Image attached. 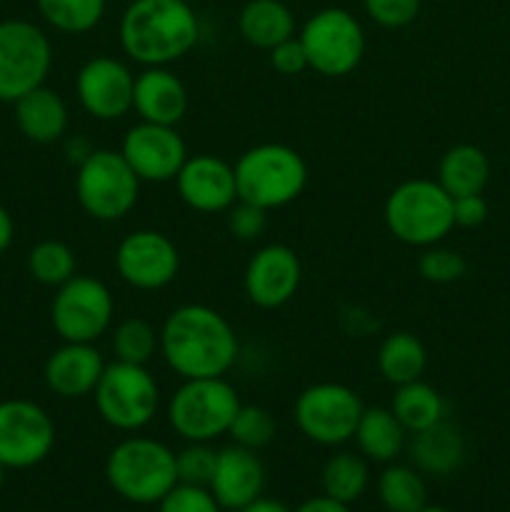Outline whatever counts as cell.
<instances>
[{
    "mask_svg": "<svg viewBox=\"0 0 510 512\" xmlns=\"http://www.w3.org/2000/svg\"><path fill=\"white\" fill-rule=\"evenodd\" d=\"M133 110L145 123L178 125L188 113V88L170 68H143L135 75Z\"/></svg>",
    "mask_w": 510,
    "mask_h": 512,
    "instance_id": "44dd1931",
    "label": "cell"
},
{
    "mask_svg": "<svg viewBox=\"0 0 510 512\" xmlns=\"http://www.w3.org/2000/svg\"><path fill=\"white\" fill-rule=\"evenodd\" d=\"M53 68V45L30 20H0V103H15L40 88Z\"/></svg>",
    "mask_w": 510,
    "mask_h": 512,
    "instance_id": "30bf717a",
    "label": "cell"
},
{
    "mask_svg": "<svg viewBox=\"0 0 510 512\" xmlns=\"http://www.w3.org/2000/svg\"><path fill=\"white\" fill-rule=\"evenodd\" d=\"M490 180V160L478 145L460 143L445 150L438 163V183L450 198L483 195Z\"/></svg>",
    "mask_w": 510,
    "mask_h": 512,
    "instance_id": "d4e9b609",
    "label": "cell"
},
{
    "mask_svg": "<svg viewBox=\"0 0 510 512\" xmlns=\"http://www.w3.org/2000/svg\"><path fill=\"white\" fill-rule=\"evenodd\" d=\"M93 398L103 423L120 433H138L158 415L160 385L145 365L115 360L105 365Z\"/></svg>",
    "mask_w": 510,
    "mask_h": 512,
    "instance_id": "ba28073f",
    "label": "cell"
},
{
    "mask_svg": "<svg viewBox=\"0 0 510 512\" xmlns=\"http://www.w3.org/2000/svg\"><path fill=\"white\" fill-rule=\"evenodd\" d=\"M353 440L363 458L388 465L395 463V458L405 450L408 430L400 425L390 408H365Z\"/></svg>",
    "mask_w": 510,
    "mask_h": 512,
    "instance_id": "484cf974",
    "label": "cell"
},
{
    "mask_svg": "<svg viewBox=\"0 0 510 512\" xmlns=\"http://www.w3.org/2000/svg\"><path fill=\"white\" fill-rule=\"evenodd\" d=\"M160 512H220L223 508L218 505L215 495L210 488H200V485H185L178 483L163 500L158 503Z\"/></svg>",
    "mask_w": 510,
    "mask_h": 512,
    "instance_id": "f35d334b",
    "label": "cell"
},
{
    "mask_svg": "<svg viewBox=\"0 0 510 512\" xmlns=\"http://www.w3.org/2000/svg\"><path fill=\"white\" fill-rule=\"evenodd\" d=\"M103 370V353L93 343H63L45 360L43 380L58 398L78 400L93 395Z\"/></svg>",
    "mask_w": 510,
    "mask_h": 512,
    "instance_id": "ffe728a7",
    "label": "cell"
},
{
    "mask_svg": "<svg viewBox=\"0 0 510 512\" xmlns=\"http://www.w3.org/2000/svg\"><path fill=\"white\" fill-rule=\"evenodd\" d=\"M238 30L258 50L275 48L295 35V15L283 0H248L238 15Z\"/></svg>",
    "mask_w": 510,
    "mask_h": 512,
    "instance_id": "cb8c5ba5",
    "label": "cell"
},
{
    "mask_svg": "<svg viewBox=\"0 0 510 512\" xmlns=\"http://www.w3.org/2000/svg\"><path fill=\"white\" fill-rule=\"evenodd\" d=\"M35 5L50 28L65 35H83L98 28L108 0H35Z\"/></svg>",
    "mask_w": 510,
    "mask_h": 512,
    "instance_id": "4dcf8cb0",
    "label": "cell"
},
{
    "mask_svg": "<svg viewBox=\"0 0 510 512\" xmlns=\"http://www.w3.org/2000/svg\"><path fill=\"white\" fill-rule=\"evenodd\" d=\"M390 410L408 433H420L445 418V400L433 385L420 378L395 388Z\"/></svg>",
    "mask_w": 510,
    "mask_h": 512,
    "instance_id": "83f0119b",
    "label": "cell"
},
{
    "mask_svg": "<svg viewBox=\"0 0 510 512\" xmlns=\"http://www.w3.org/2000/svg\"><path fill=\"white\" fill-rule=\"evenodd\" d=\"M15 125L35 145H53L68 133L70 113L58 90L40 85L13 103Z\"/></svg>",
    "mask_w": 510,
    "mask_h": 512,
    "instance_id": "7402d4cb",
    "label": "cell"
},
{
    "mask_svg": "<svg viewBox=\"0 0 510 512\" xmlns=\"http://www.w3.org/2000/svg\"><path fill=\"white\" fill-rule=\"evenodd\" d=\"M120 48L143 68H170L195 48L200 23L183 0H130L120 15Z\"/></svg>",
    "mask_w": 510,
    "mask_h": 512,
    "instance_id": "7a4b0ae2",
    "label": "cell"
},
{
    "mask_svg": "<svg viewBox=\"0 0 510 512\" xmlns=\"http://www.w3.org/2000/svg\"><path fill=\"white\" fill-rule=\"evenodd\" d=\"M488 218V203L483 195H463L453 198L455 228H478Z\"/></svg>",
    "mask_w": 510,
    "mask_h": 512,
    "instance_id": "60d3db41",
    "label": "cell"
},
{
    "mask_svg": "<svg viewBox=\"0 0 510 512\" xmlns=\"http://www.w3.org/2000/svg\"><path fill=\"white\" fill-rule=\"evenodd\" d=\"M465 270H468V263H465L463 255L458 250L443 248L440 243L423 248V255L418 258L420 278L435 285L455 283V280L463 278Z\"/></svg>",
    "mask_w": 510,
    "mask_h": 512,
    "instance_id": "e575fe53",
    "label": "cell"
},
{
    "mask_svg": "<svg viewBox=\"0 0 510 512\" xmlns=\"http://www.w3.org/2000/svg\"><path fill=\"white\" fill-rule=\"evenodd\" d=\"M423 0H363L365 15L385 30H400L415 23Z\"/></svg>",
    "mask_w": 510,
    "mask_h": 512,
    "instance_id": "8d00e7d4",
    "label": "cell"
},
{
    "mask_svg": "<svg viewBox=\"0 0 510 512\" xmlns=\"http://www.w3.org/2000/svg\"><path fill=\"white\" fill-rule=\"evenodd\" d=\"M13 238H15V223H13V215L8 213V210L0 205V253H5V250L13 245Z\"/></svg>",
    "mask_w": 510,
    "mask_h": 512,
    "instance_id": "ee69618b",
    "label": "cell"
},
{
    "mask_svg": "<svg viewBox=\"0 0 510 512\" xmlns=\"http://www.w3.org/2000/svg\"><path fill=\"white\" fill-rule=\"evenodd\" d=\"M160 355L183 380L225 378L238 360L240 343L223 313L210 305L188 303L165 318Z\"/></svg>",
    "mask_w": 510,
    "mask_h": 512,
    "instance_id": "6da1fadb",
    "label": "cell"
},
{
    "mask_svg": "<svg viewBox=\"0 0 510 512\" xmlns=\"http://www.w3.org/2000/svg\"><path fill=\"white\" fill-rule=\"evenodd\" d=\"M135 75L128 63L110 55H95L80 65L75 75V95L90 118L118 120L133 110Z\"/></svg>",
    "mask_w": 510,
    "mask_h": 512,
    "instance_id": "2e32d148",
    "label": "cell"
},
{
    "mask_svg": "<svg viewBox=\"0 0 510 512\" xmlns=\"http://www.w3.org/2000/svg\"><path fill=\"white\" fill-rule=\"evenodd\" d=\"M268 60L270 68L278 75H283V78H295V75L310 70L308 55H305V48L303 43H300L298 35H293V38L283 40V43H278L275 48H270Z\"/></svg>",
    "mask_w": 510,
    "mask_h": 512,
    "instance_id": "ab89813d",
    "label": "cell"
},
{
    "mask_svg": "<svg viewBox=\"0 0 510 512\" xmlns=\"http://www.w3.org/2000/svg\"><path fill=\"white\" fill-rule=\"evenodd\" d=\"M310 70L323 78H345L365 58V30L345 8H323L298 33Z\"/></svg>",
    "mask_w": 510,
    "mask_h": 512,
    "instance_id": "9c48e42d",
    "label": "cell"
},
{
    "mask_svg": "<svg viewBox=\"0 0 510 512\" xmlns=\"http://www.w3.org/2000/svg\"><path fill=\"white\" fill-rule=\"evenodd\" d=\"M183 3H188V5H193V3H198V0H183Z\"/></svg>",
    "mask_w": 510,
    "mask_h": 512,
    "instance_id": "c3c4849f",
    "label": "cell"
},
{
    "mask_svg": "<svg viewBox=\"0 0 510 512\" xmlns=\"http://www.w3.org/2000/svg\"><path fill=\"white\" fill-rule=\"evenodd\" d=\"M75 198L93 220L115 223L138 205L140 178L120 150L95 148L75 168Z\"/></svg>",
    "mask_w": 510,
    "mask_h": 512,
    "instance_id": "52a82bcc",
    "label": "cell"
},
{
    "mask_svg": "<svg viewBox=\"0 0 510 512\" xmlns=\"http://www.w3.org/2000/svg\"><path fill=\"white\" fill-rule=\"evenodd\" d=\"M55 445V423L43 405L13 398L0 403V463L28 470L43 463Z\"/></svg>",
    "mask_w": 510,
    "mask_h": 512,
    "instance_id": "4fadbf2b",
    "label": "cell"
},
{
    "mask_svg": "<svg viewBox=\"0 0 510 512\" xmlns=\"http://www.w3.org/2000/svg\"><path fill=\"white\" fill-rule=\"evenodd\" d=\"M303 265L290 245L270 243L255 250L243 273V290L260 310H278L295 298Z\"/></svg>",
    "mask_w": 510,
    "mask_h": 512,
    "instance_id": "e0dca14e",
    "label": "cell"
},
{
    "mask_svg": "<svg viewBox=\"0 0 510 512\" xmlns=\"http://www.w3.org/2000/svg\"><path fill=\"white\" fill-rule=\"evenodd\" d=\"M240 405L238 390L225 378L183 380L168 400V423L188 443H213L228 435Z\"/></svg>",
    "mask_w": 510,
    "mask_h": 512,
    "instance_id": "8992f818",
    "label": "cell"
},
{
    "mask_svg": "<svg viewBox=\"0 0 510 512\" xmlns=\"http://www.w3.org/2000/svg\"><path fill=\"white\" fill-rule=\"evenodd\" d=\"M160 350V330L143 318H125L113 330L115 360L130 365H148Z\"/></svg>",
    "mask_w": 510,
    "mask_h": 512,
    "instance_id": "d6a6232c",
    "label": "cell"
},
{
    "mask_svg": "<svg viewBox=\"0 0 510 512\" xmlns=\"http://www.w3.org/2000/svg\"><path fill=\"white\" fill-rule=\"evenodd\" d=\"M215 460H218V450L210 448V443H188L180 453H175L178 483L208 488L215 473Z\"/></svg>",
    "mask_w": 510,
    "mask_h": 512,
    "instance_id": "d590c367",
    "label": "cell"
},
{
    "mask_svg": "<svg viewBox=\"0 0 510 512\" xmlns=\"http://www.w3.org/2000/svg\"><path fill=\"white\" fill-rule=\"evenodd\" d=\"M295 512H350V505L338 503V500L328 498V495H318V498H310L303 505H298Z\"/></svg>",
    "mask_w": 510,
    "mask_h": 512,
    "instance_id": "b9f144b4",
    "label": "cell"
},
{
    "mask_svg": "<svg viewBox=\"0 0 510 512\" xmlns=\"http://www.w3.org/2000/svg\"><path fill=\"white\" fill-rule=\"evenodd\" d=\"M375 363H378L385 383L398 388V385L423 378L425 368H428V350H425L423 340L418 335L408 333V330H398V333H390L380 343Z\"/></svg>",
    "mask_w": 510,
    "mask_h": 512,
    "instance_id": "4316f807",
    "label": "cell"
},
{
    "mask_svg": "<svg viewBox=\"0 0 510 512\" xmlns=\"http://www.w3.org/2000/svg\"><path fill=\"white\" fill-rule=\"evenodd\" d=\"M320 483H323V495H328V498L345 505L355 503L368 490V463L355 453L330 455L323 465V473H320Z\"/></svg>",
    "mask_w": 510,
    "mask_h": 512,
    "instance_id": "f546056e",
    "label": "cell"
},
{
    "mask_svg": "<svg viewBox=\"0 0 510 512\" xmlns=\"http://www.w3.org/2000/svg\"><path fill=\"white\" fill-rule=\"evenodd\" d=\"M410 465L428 475H450L463 465L465 438L450 420L430 425L420 433H410L405 443Z\"/></svg>",
    "mask_w": 510,
    "mask_h": 512,
    "instance_id": "603a6c76",
    "label": "cell"
},
{
    "mask_svg": "<svg viewBox=\"0 0 510 512\" xmlns=\"http://www.w3.org/2000/svg\"><path fill=\"white\" fill-rule=\"evenodd\" d=\"M225 223H228L230 235L235 240L253 243L268 228V210L258 208L253 203H245V200H235L228 208V213H225Z\"/></svg>",
    "mask_w": 510,
    "mask_h": 512,
    "instance_id": "74e56055",
    "label": "cell"
},
{
    "mask_svg": "<svg viewBox=\"0 0 510 512\" xmlns=\"http://www.w3.org/2000/svg\"><path fill=\"white\" fill-rule=\"evenodd\" d=\"M5 470H8V468H5V465L0 463V488H3V483H5Z\"/></svg>",
    "mask_w": 510,
    "mask_h": 512,
    "instance_id": "7dc6e473",
    "label": "cell"
},
{
    "mask_svg": "<svg viewBox=\"0 0 510 512\" xmlns=\"http://www.w3.org/2000/svg\"><path fill=\"white\" fill-rule=\"evenodd\" d=\"M238 200L263 210L295 203L308 185V163L283 143H260L245 150L233 165Z\"/></svg>",
    "mask_w": 510,
    "mask_h": 512,
    "instance_id": "277c9868",
    "label": "cell"
},
{
    "mask_svg": "<svg viewBox=\"0 0 510 512\" xmlns=\"http://www.w3.org/2000/svg\"><path fill=\"white\" fill-rule=\"evenodd\" d=\"M238 512H293L288 508L285 503H280V500H273V498H258L255 503L245 505L243 510Z\"/></svg>",
    "mask_w": 510,
    "mask_h": 512,
    "instance_id": "f6af8a7d",
    "label": "cell"
},
{
    "mask_svg": "<svg viewBox=\"0 0 510 512\" xmlns=\"http://www.w3.org/2000/svg\"><path fill=\"white\" fill-rule=\"evenodd\" d=\"M105 480L128 503L155 505L178 485L175 453L155 438H125L108 453Z\"/></svg>",
    "mask_w": 510,
    "mask_h": 512,
    "instance_id": "5b68a950",
    "label": "cell"
},
{
    "mask_svg": "<svg viewBox=\"0 0 510 512\" xmlns=\"http://www.w3.org/2000/svg\"><path fill=\"white\" fill-rule=\"evenodd\" d=\"M120 155L140 183H170L188 160V145L175 125L135 123L120 143Z\"/></svg>",
    "mask_w": 510,
    "mask_h": 512,
    "instance_id": "9a60e30c",
    "label": "cell"
},
{
    "mask_svg": "<svg viewBox=\"0 0 510 512\" xmlns=\"http://www.w3.org/2000/svg\"><path fill=\"white\" fill-rule=\"evenodd\" d=\"M113 315V293L93 275H73L55 288L50 303V323L63 343H95L110 330Z\"/></svg>",
    "mask_w": 510,
    "mask_h": 512,
    "instance_id": "7c38bea8",
    "label": "cell"
},
{
    "mask_svg": "<svg viewBox=\"0 0 510 512\" xmlns=\"http://www.w3.org/2000/svg\"><path fill=\"white\" fill-rule=\"evenodd\" d=\"M210 493L215 495L223 510H243L245 505L263 498L265 490V465L255 450L228 445L218 450L215 473L210 478Z\"/></svg>",
    "mask_w": 510,
    "mask_h": 512,
    "instance_id": "d6986e66",
    "label": "cell"
},
{
    "mask_svg": "<svg viewBox=\"0 0 510 512\" xmlns=\"http://www.w3.org/2000/svg\"><path fill=\"white\" fill-rule=\"evenodd\" d=\"M378 498L388 512H418L428 505V490L413 465L388 463L378 478Z\"/></svg>",
    "mask_w": 510,
    "mask_h": 512,
    "instance_id": "f1b7e54d",
    "label": "cell"
},
{
    "mask_svg": "<svg viewBox=\"0 0 510 512\" xmlns=\"http://www.w3.org/2000/svg\"><path fill=\"white\" fill-rule=\"evenodd\" d=\"M115 270L135 290H163L178 278L180 250L160 230H133L115 248Z\"/></svg>",
    "mask_w": 510,
    "mask_h": 512,
    "instance_id": "5bb4252c",
    "label": "cell"
},
{
    "mask_svg": "<svg viewBox=\"0 0 510 512\" xmlns=\"http://www.w3.org/2000/svg\"><path fill=\"white\" fill-rule=\"evenodd\" d=\"M388 233L410 248H430L443 243L455 228L453 198L438 180L410 178L395 185L383 205Z\"/></svg>",
    "mask_w": 510,
    "mask_h": 512,
    "instance_id": "3957f363",
    "label": "cell"
},
{
    "mask_svg": "<svg viewBox=\"0 0 510 512\" xmlns=\"http://www.w3.org/2000/svg\"><path fill=\"white\" fill-rule=\"evenodd\" d=\"M93 150L95 148L90 145V140L83 138V135H75V138H70L68 143H65V155H68V160L75 165V168H78V165L93 153Z\"/></svg>",
    "mask_w": 510,
    "mask_h": 512,
    "instance_id": "7bdbcfd3",
    "label": "cell"
},
{
    "mask_svg": "<svg viewBox=\"0 0 510 512\" xmlns=\"http://www.w3.org/2000/svg\"><path fill=\"white\" fill-rule=\"evenodd\" d=\"M365 403L343 383H313L295 398L293 420L315 445L335 448L353 440Z\"/></svg>",
    "mask_w": 510,
    "mask_h": 512,
    "instance_id": "8fae6325",
    "label": "cell"
},
{
    "mask_svg": "<svg viewBox=\"0 0 510 512\" xmlns=\"http://www.w3.org/2000/svg\"><path fill=\"white\" fill-rule=\"evenodd\" d=\"M175 188L190 210L205 215L228 213L230 205L238 200L233 165L210 153L188 155L175 175Z\"/></svg>",
    "mask_w": 510,
    "mask_h": 512,
    "instance_id": "ac0fdd59",
    "label": "cell"
},
{
    "mask_svg": "<svg viewBox=\"0 0 510 512\" xmlns=\"http://www.w3.org/2000/svg\"><path fill=\"white\" fill-rule=\"evenodd\" d=\"M28 273L35 283L60 288L73 275H78V258L75 250L63 240H40L28 253Z\"/></svg>",
    "mask_w": 510,
    "mask_h": 512,
    "instance_id": "1f68e13d",
    "label": "cell"
},
{
    "mask_svg": "<svg viewBox=\"0 0 510 512\" xmlns=\"http://www.w3.org/2000/svg\"><path fill=\"white\" fill-rule=\"evenodd\" d=\"M418 512H450V510L440 508V505H425V508H423V510H418Z\"/></svg>",
    "mask_w": 510,
    "mask_h": 512,
    "instance_id": "bcb514c9",
    "label": "cell"
},
{
    "mask_svg": "<svg viewBox=\"0 0 510 512\" xmlns=\"http://www.w3.org/2000/svg\"><path fill=\"white\" fill-rule=\"evenodd\" d=\"M275 433H278V423H275L273 413L260 405H240L228 428V435L235 445L255 450V453L268 448L275 440Z\"/></svg>",
    "mask_w": 510,
    "mask_h": 512,
    "instance_id": "836d02e7",
    "label": "cell"
}]
</instances>
